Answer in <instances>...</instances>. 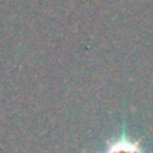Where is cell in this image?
Returning a JSON list of instances; mask_svg holds the SVG:
<instances>
[{
  "label": "cell",
  "mask_w": 153,
  "mask_h": 153,
  "mask_svg": "<svg viewBox=\"0 0 153 153\" xmlns=\"http://www.w3.org/2000/svg\"><path fill=\"white\" fill-rule=\"evenodd\" d=\"M98 153H147L140 141L129 137V134L122 128L117 137H111L105 141V146Z\"/></svg>",
  "instance_id": "6da1fadb"
}]
</instances>
